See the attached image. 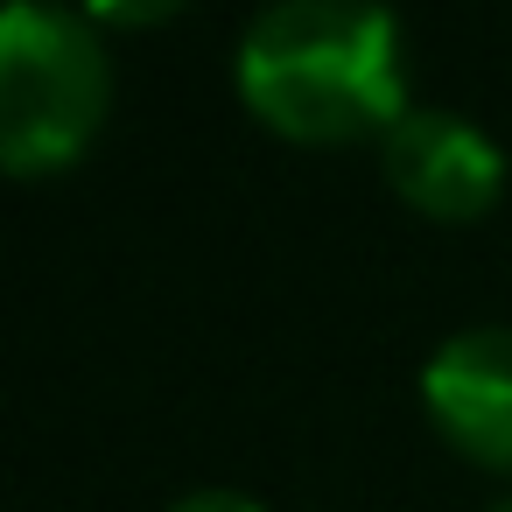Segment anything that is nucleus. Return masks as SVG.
Listing matches in <instances>:
<instances>
[{"label":"nucleus","instance_id":"nucleus-1","mask_svg":"<svg viewBox=\"0 0 512 512\" xmlns=\"http://www.w3.org/2000/svg\"><path fill=\"white\" fill-rule=\"evenodd\" d=\"M239 99L288 141H365L407 120L400 22L344 0H288L239 36Z\"/></svg>","mask_w":512,"mask_h":512},{"label":"nucleus","instance_id":"nucleus-2","mask_svg":"<svg viewBox=\"0 0 512 512\" xmlns=\"http://www.w3.org/2000/svg\"><path fill=\"white\" fill-rule=\"evenodd\" d=\"M106 50L92 15L64 8H22L0 15V162L15 176H57L71 169L106 120Z\"/></svg>","mask_w":512,"mask_h":512},{"label":"nucleus","instance_id":"nucleus-3","mask_svg":"<svg viewBox=\"0 0 512 512\" xmlns=\"http://www.w3.org/2000/svg\"><path fill=\"white\" fill-rule=\"evenodd\" d=\"M421 407L449 449L512 470V330H463L421 372Z\"/></svg>","mask_w":512,"mask_h":512},{"label":"nucleus","instance_id":"nucleus-4","mask_svg":"<svg viewBox=\"0 0 512 512\" xmlns=\"http://www.w3.org/2000/svg\"><path fill=\"white\" fill-rule=\"evenodd\" d=\"M379 155L386 183L428 218H484L505 190V155L456 113H407Z\"/></svg>","mask_w":512,"mask_h":512},{"label":"nucleus","instance_id":"nucleus-5","mask_svg":"<svg viewBox=\"0 0 512 512\" xmlns=\"http://www.w3.org/2000/svg\"><path fill=\"white\" fill-rule=\"evenodd\" d=\"M176 512H267V505H253L246 491H190Z\"/></svg>","mask_w":512,"mask_h":512},{"label":"nucleus","instance_id":"nucleus-6","mask_svg":"<svg viewBox=\"0 0 512 512\" xmlns=\"http://www.w3.org/2000/svg\"><path fill=\"white\" fill-rule=\"evenodd\" d=\"M498 512H512V505H498Z\"/></svg>","mask_w":512,"mask_h":512}]
</instances>
